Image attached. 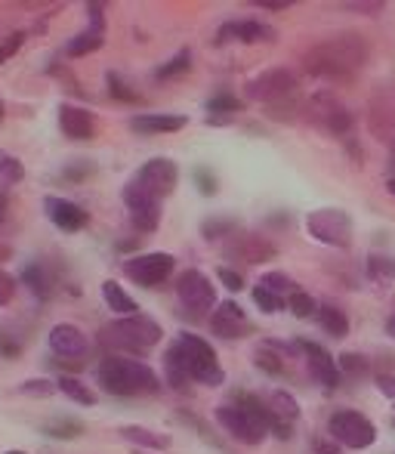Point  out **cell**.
<instances>
[{"mask_svg":"<svg viewBox=\"0 0 395 454\" xmlns=\"http://www.w3.org/2000/svg\"><path fill=\"white\" fill-rule=\"evenodd\" d=\"M43 210H47L50 223L56 229H62V232H81L90 223V214L81 204L68 201V198H56V195L43 198Z\"/></svg>","mask_w":395,"mask_h":454,"instance_id":"cell-15","label":"cell"},{"mask_svg":"<svg viewBox=\"0 0 395 454\" xmlns=\"http://www.w3.org/2000/svg\"><path fill=\"white\" fill-rule=\"evenodd\" d=\"M195 183H198V189L204 192V195H213L216 192V180H213V174L210 170H195Z\"/></svg>","mask_w":395,"mask_h":454,"instance_id":"cell-46","label":"cell"},{"mask_svg":"<svg viewBox=\"0 0 395 454\" xmlns=\"http://www.w3.org/2000/svg\"><path fill=\"white\" fill-rule=\"evenodd\" d=\"M0 356H10V359L12 356H19V343H12L10 337L0 334Z\"/></svg>","mask_w":395,"mask_h":454,"instance_id":"cell-48","label":"cell"},{"mask_svg":"<svg viewBox=\"0 0 395 454\" xmlns=\"http://www.w3.org/2000/svg\"><path fill=\"white\" fill-rule=\"evenodd\" d=\"M259 285H263L266 291L275 294V297H282V300H284V297H290V294L297 291V285H294V281H290L284 272H266L263 278H259Z\"/></svg>","mask_w":395,"mask_h":454,"instance_id":"cell-30","label":"cell"},{"mask_svg":"<svg viewBox=\"0 0 395 454\" xmlns=\"http://www.w3.org/2000/svg\"><path fill=\"white\" fill-rule=\"evenodd\" d=\"M164 368H167V383L174 389H189V380H192V377L186 374V371H182V364L174 359V356H164Z\"/></svg>","mask_w":395,"mask_h":454,"instance_id":"cell-35","label":"cell"},{"mask_svg":"<svg viewBox=\"0 0 395 454\" xmlns=\"http://www.w3.org/2000/svg\"><path fill=\"white\" fill-rule=\"evenodd\" d=\"M390 152H392V168H395V143L390 145Z\"/></svg>","mask_w":395,"mask_h":454,"instance_id":"cell-56","label":"cell"},{"mask_svg":"<svg viewBox=\"0 0 395 454\" xmlns=\"http://www.w3.org/2000/svg\"><path fill=\"white\" fill-rule=\"evenodd\" d=\"M43 430H47L50 436H56V439H74V436H81V433H84V427H81L78 420H56V424H47Z\"/></svg>","mask_w":395,"mask_h":454,"instance_id":"cell-38","label":"cell"},{"mask_svg":"<svg viewBox=\"0 0 395 454\" xmlns=\"http://www.w3.org/2000/svg\"><path fill=\"white\" fill-rule=\"evenodd\" d=\"M176 297L195 316H204L216 306V287L210 285V278L198 270H186L176 278Z\"/></svg>","mask_w":395,"mask_h":454,"instance_id":"cell-10","label":"cell"},{"mask_svg":"<svg viewBox=\"0 0 395 454\" xmlns=\"http://www.w3.org/2000/svg\"><path fill=\"white\" fill-rule=\"evenodd\" d=\"M108 93L114 96V99H120V102H139V96L130 90V87L124 84V81L118 78V74H108Z\"/></svg>","mask_w":395,"mask_h":454,"instance_id":"cell-41","label":"cell"},{"mask_svg":"<svg viewBox=\"0 0 395 454\" xmlns=\"http://www.w3.org/2000/svg\"><path fill=\"white\" fill-rule=\"evenodd\" d=\"M189 66H192V53H189V50H182V53H176L174 59L164 62V66L158 68L155 78L158 81H167V78H176V74H186Z\"/></svg>","mask_w":395,"mask_h":454,"instance_id":"cell-31","label":"cell"},{"mask_svg":"<svg viewBox=\"0 0 395 454\" xmlns=\"http://www.w3.org/2000/svg\"><path fill=\"white\" fill-rule=\"evenodd\" d=\"M50 349H53L59 359H84L87 349H90V340H87V334L78 325L62 322L50 331Z\"/></svg>","mask_w":395,"mask_h":454,"instance_id":"cell-18","label":"cell"},{"mask_svg":"<svg viewBox=\"0 0 395 454\" xmlns=\"http://www.w3.org/2000/svg\"><path fill=\"white\" fill-rule=\"evenodd\" d=\"M53 383L50 380H25L22 387H19V393L25 395H53Z\"/></svg>","mask_w":395,"mask_h":454,"instance_id":"cell-44","label":"cell"},{"mask_svg":"<svg viewBox=\"0 0 395 454\" xmlns=\"http://www.w3.org/2000/svg\"><path fill=\"white\" fill-rule=\"evenodd\" d=\"M288 306H290V312H294L297 318H309V316H315V312H318V303L306 291H294V294H290Z\"/></svg>","mask_w":395,"mask_h":454,"instance_id":"cell-34","label":"cell"},{"mask_svg":"<svg viewBox=\"0 0 395 454\" xmlns=\"http://www.w3.org/2000/svg\"><path fill=\"white\" fill-rule=\"evenodd\" d=\"M204 239L213 241V239H232L235 232H238V223L235 220H207L201 226Z\"/></svg>","mask_w":395,"mask_h":454,"instance_id":"cell-33","label":"cell"},{"mask_svg":"<svg viewBox=\"0 0 395 454\" xmlns=\"http://www.w3.org/2000/svg\"><path fill=\"white\" fill-rule=\"evenodd\" d=\"M371 56V47L361 35L355 31H343V35H334L328 41L315 43L303 53V66L309 74L315 78H328V81H346L359 72L361 66Z\"/></svg>","mask_w":395,"mask_h":454,"instance_id":"cell-1","label":"cell"},{"mask_svg":"<svg viewBox=\"0 0 395 454\" xmlns=\"http://www.w3.org/2000/svg\"><path fill=\"white\" fill-rule=\"evenodd\" d=\"M251 294H253V303H257L263 312H282V309H284V300H282V297H275L272 291H266L263 285H257Z\"/></svg>","mask_w":395,"mask_h":454,"instance_id":"cell-36","label":"cell"},{"mask_svg":"<svg viewBox=\"0 0 395 454\" xmlns=\"http://www.w3.org/2000/svg\"><path fill=\"white\" fill-rule=\"evenodd\" d=\"M297 74L290 72V68L278 66V68H266L263 74H257V78L247 84V96H251L253 102H266V106H282V102L294 99L297 96Z\"/></svg>","mask_w":395,"mask_h":454,"instance_id":"cell-6","label":"cell"},{"mask_svg":"<svg viewBox=\"0 0 395 454\" xmlns=\"http://www.w3.org/2000/svg\"><path fill=\"white\" fill-rule=\"evenodd\" d=\"M306 114L315 127H321L330 137H346L352 130V114L343 102H337L330 93H315L306 102Z\"/></svg>","mask_w":395,"mask_h":454,"instance_id":"cell-7","label":"cell"},{"mask_svg":"<svg viewBox=\"0 0 395 454\" xmlns=\"http://www.w3.org/2000/svg\"><path fill=\"white\" fill-rule=\"evenodd\" d=\"M220 281L228 287V291H241L244 287V278H241V272H235V270H228V266H220Z\"/></svg>","mask_w":395,"mask_h":454,"instance_id":"cell-45","label":"cell"},{"mask_svg":"<svg viewBox=\"0 0 395 454\" xmlns=\"http://www.w3.org/2000/svg\"><path fill=\"white\" fill-rule=\"evenodd\" d=\"M328 430H330V436H334L340 445H346V449H368V445H374V439H377L374 424L359 411L330 414Z\"/></svg>","mask_w":395,"mask_h":454,"instance_id":"cell-9","label":"cell"},{"mask_svg":"<svg viewBox=\"0 0 395 454\" xmlns=\"http://www.w3.org/2000/svg\"><path fill=\"white\" fill-rule=\"evenodd\" d=\"M278 247L272 245L269 239L263 235H253V232H235L232 239L222 245V257L228 263H244V266H259V263H269L275 260Z\"/></svg>","mask_w":395,"mask_h":454,"instance_id":"cell-8","label":"cell"},{"mask_svg":"<svg viewBox=\"0 0 395 454\" xmlns=\"http://www.w3.org/2000/svg\"><path fill=\"white\" fill-rule=\"evenodd\" d=\"M56 387H59V393H66L72 402H78V405H93V402H97V395H93L78 377H62Z\"/></svg>","mask_w":395,"mask_h":454,"instance_id":"cell-28","label":"cell"},{"mask_svg":"<svg viewBox=\"0 0 395 454\" xmlns=\"http://www.w3.org/2000/svg\"><path fill=\"white\" fill-rule=\"evenodd\" d=\"M368 270H371L374 278H392V275H395V260L371 257V263H368Z\"/></svg>","mask_w":395,"mask_h":454,"instance_id":"cell-42","label":"cell"},{"mask_svg":"<svg viewBox=\"0 0 395 454\" xmlns=\"http://www.w3.org/2000/svg\"><path fill=\"white\" fill-rule=\"evenodd\" d=\"M102 297H105L108 309H112V312H118L120 318H127V316H136V312H139L136 300H133L130 294H127L124 287L118 285V281H102Z\"/></svg>","mask_w":395,"mask_h":454,"instance_id":"cell-22","label":"cell"},{"mask_svg":"<svg viewBox=\"0 0 395 454\" xmlns=\"http://www.w3.org/2000/svg\"><path fill=\"white\" fill-rule=\"evenodd\" d=\"M210 331L222 340H238L251 331V322H247L244 309H241L235 300H226V303L216 306V312L210 316Z\"/></svg>","mask_w":395,"mask_h":454,"instance_id":"cell-16","label":"cell"},{"mask_svg":"<svg viewBox=\"0 0 395 454\" xmlns=\"http://www.w3.org/2000/svg\"><path fill=\"white\" fill-rule=\"evenodd\" d=\"M22 281L25 287H28L31 294H35L37 300H47L50 294H53V278H50V272L43 270L41 263H28L22 270Z\"/></svg>","mask_w":395,"mask_h":454,"instance_id":"cell-24","label":"cell"},{"mask_svg":"<svg viewBox=\"0 0 395 454\" xmlns=\"http://www.w3.org/2000/svg\"><path fill=\"white\" fill-rule=\"evenodd\" d=\"M120 436H124L127 442L145 445V449H167V445H170V439H167V436L145 430V427H120Z\"/></svg>","mask_w":395,"mask_h":454,"instance_id":"cell-27","label":"cell"},{"mask_svg":"<svg viewBox=\"0 0 395 454\" xmlns=\"http://www.w3.org/2000/svg\"><path fill=\"white\" fill-rule=\"evenodd\" d=\"M12 297H16V278L6 270H0V306L12 303Z\"/></svg>","mask_w":395,"mask_h":454,"instance_id":"cell-43","label":"cell"},{"mask_svg":"<svg viewBox=\"0 0 395 454\" xmlns=\"http://www.w3.org/2000/svg\"><path fill=\"white\" fill-rule=\"evenodd\" d=\"M6 454H25V451H6Z\"/></svg>","mask_w":395,"mask_h":454,"instance_id":"cell-57","label":"cell"},{"mask_svg":"<svg viewBox=\"0 0 395 454\" xmlns=\"http://www.w3.org/2000/svg\"><path fill=\"white\" fill-rule=\"evenodd\" d=\"M337 364H340V374H349V377H361V374H368V359H361V356H355V353H343L340 359H337Z\"/></svg>","mask_w":395,"mask_h":454,"instance_id":"cell-37","label":"cell"},{"mask_svg":"<svg viewBox=\"0 0 395 454\" xmlns=\"http://www.w3.org/2000/svg\"><path fill=\"white\" fill-rule=\"evenodd\" d=\"M174 266H176V260L170 257V254L155 251V254H139V257H130L124 263V272H127V278L136 281V285L158 287L174 275Z\"/></svg>","mask_w":395,"mask_h":454,"instance_id":"cell-11","label":"cell"},{"mask_svg":"<svg viewBox=\"0 0 395 454\" xmlns=\"http://www.w3.org/2000/svg\"><path fill=\"white\" fill-rule=\"evenodd\" d=\"M306 232L328 247H349L352 245V220L340 207H321L306 216Z\"/></svg>","mask_w":395,"mask_h":454,"instance_id":"cell-5","label":"cell"},{"mask_svg":"<svg viewBox=\"0 0 395 454\" xmlns=\"http://www.w3.org/2000/svg\"><path fill=\"white\" fill-rule=\"evenodd\" d=\"M161 340V325L155 318L143 316H127V318H118V322L105 325L102 328V343L108 349H118V353H149L151 347H158Z\"/></svg>","mask_w":395,"mask_h":454,"instance_id":"cell-3","label":"cell"},{"mask_svg":"<svg viewBox=\"0 0 395 454\" xmlns=\"http://www.w3.org/2000/svg\"><path fill=\"white\" fill-rule=\"evenodd\" d=\"M4 220H6V195L0 192V223H4Z\"/></svg>","mask_w":395,"mask_h":454,"instance_id":"cell-52","label":"cell"},{"mask_svg":"<svg viewBox=\"0 0 395 454\" xmlns=\"http://www.w3.org/2000/svg\"><path fill=\"white\" fill-rule=\"evenodd\" d=\"M228 41H241V43H272L275 41V28L257 19H241V22H226L216 31V43H228Z\"/></svg>","mask_w":395,"mask_h":454,"instance_id":"cell-17","label":"cell"},{"mask_svg":"<svg viewBox=\"0 0 395 454\" xmlns=\"http://www.w3.org/2000/svg\"><path fill=\"white\" fill-rule=\"evenodd\" d=\"M368 124L377 139L386 145L395 143V84H380L368 106Z\"/></svg>","mask_w":395,"mask_h":454,"instance_id":"cell-12","label":"cell"},{"mask_svg":"<svg viewBox=\"0 0 395 454\" xmlns=\"http://www.w3.org/2000/svg\"><path fill=\"white\" fill-rule=\"evenodd\" d=\"M59 127L68 139H78V143L93 139V133H97V121H93V114L81 106H59Z\"/></svg>","mask_w":395,"mask_h":454,"instance_id":"cell-20","label":"cell"},{"mask_svg":"<svg viewBox=\"0 0 395 454\" xmlns=\"http://www.w3.org/2000/svg\"><path fill=\"white\" fill-rule=\"evenodd\" d=\"M392 424H395V408H392Z\"/></svg>","mask_w":395,"mask_h":454,"instance_id":"cell-59","label":"cell"},{"mask_svg":"<svg viewBox=\"0 0 395 454\" xmlns=\"http://www.w3.org/2000/svg\"><path fill=\"white\" fill-rule=\"evenodd\" d=\"M315 318H318V325H321V328L328 331L330 337H337V340L349 334V318H346V312H340L337 306L321 303V306H318V312H315Z\"/></svg>","mask_w":395,"mask_h":454,"instance_id":"cell-23","label":"cell"},{"mask_svg":"<svg viewBox=\"0 0 395 454\" xmlns=\"http://www.w3.org/2000/svg\"><path fill=\"white\" fill-rule=\"evenodd\" d=\"M377 387L383 395H395V377H377Z\"/></svg>","mask_w":395,"mask_h":454,"instance_id":"cell-49","label":"cell"},{"mask_svg":"<svg viewBox=\"0 0 395 454\" xmlns=\"http://www.w3.org/2000/svg\"><path fill=\"white\" fill-rule=\"evenodd\" d=\"M269 411L275 414L278 420H284V424H294L299 418V405L294 395H288L284 389H275V393L269 395Z\"/></svg>","mask_w":395,"mask_h":454,"instance_id":"cell-26","label":"cell"},{"mask_svg":"<svg viewBox=\"0 0 395 454\" xmlns=\"http://www.w3.org/2000/svg\"><path fill=\"white\" fill-rule=\"evenodd\" d=\"M346 10L371 12V16H377V12H383V4H380V0H361V4H346Z\"/></svg>","mask_w":395,"mask_h":454,"instance_id":"cell-47","label":"cell"},{"mask_svg":"<svg viewBox=\"0 0 395 454\" xmlns=\"http://www.w3.org/2000/svg\"><path fill=\"white\" fill-rule=\"evenodd\" d=\"M244 108V102L238 99V96H232V93H216L213 99L207 102V112H210V118H228V114H235V112H241Z\"/></svg>","mask_w":395,"mask_h":454,"instance_id":"cell-29","label":"cell"},{"mask_svg":"<svg viewBox=\"0 0 395 454\" xmlns=\"http://www.w3.org/2000/svg\"><path fill=\"white\" fill-rule=\"evenodd\" d=\"M0 118H4V106H0Z\"/></svg>","mask_w":395,"mask_h":454,"instance_id":"cell-58","label":"cell"},{"mask_svg":"<svg viewBox=\"0 0 395 454\" xmlns=\"http://www.w3.org/2000/svg\"><path fill=\"white\" fill-rule=\"evenodd\" d=\"M386 189H390V192H392V195H395V176H392V180H390V183H386Z\"/></svg>","mask_w":395,"mask_h":454,"instance_id":"cell-55","label":"cell"},{"mask_svg":"<svg viewBox=\"0 0 395 454\" xmlns=\"http://www.w3.org/2000/svg\"><path fill=\"white\" fill-rule=\"evenodd\" d=\"M299 349L306 353L309 374L315 377L318 383H324V387H337V383H340V364H337V359L328 353V349L318 347V343H309V340L299 343Z\"/></svg>","mask_w":395,"mask_h":454,"instance_id":"cell-19","label":"cell"},{"mask_svg":"<svg viewBox=\"0 0 395 454\" xmlns=\"http://www.w3.org/2000/svg\"><path fill=\"white\" fill-rule=\"evenodd\" d=\"M259 6H263V10H288V6L290 4H284V0H263V4H259Z\"/></svg>","mask_w":395,"mask_h":454,"instance_id":"cell-51","label":"cell"},{"mask_svg":"<svg viewBox=\"0 0 395 454\" xmlns=\"http://www.w3.org/2000/svg\"><path fill=\"white\" fill-rule=\"evenodd\" d=\"M87 174H93V168H68L66 170L68 180H81V176H87Z\"/></svg>","mask_w":395,"mask_h":454,"instance_id":"cell-50","label":"cell"},{"mask_svg":"<svg viewBox=\"0 0 395 454\" xmlns=\"http://www.w3.org/2000/svg\"><path fill=\"white\" fill-rule=\"evenodd\" d=\"M130 127L136 133H176L186 127V114H136Z\"/></svg>","mask_w":395,"mask_h":454,"instance_id":"cell-21","label":"cell"},{"mask_svg":"<svg viewBox=\"0 0 395 454\" xmlns=\"http://www.w3.org/2000/svg\"><path fill=\"white\" fill-rule=\"evenodd\" d=\"M22 176H25L22 161H19V158H12V155H6V152H0V183L16 185Z\"/></svg>","mask_w":395,"mask_h":454,"instance_id":"cell-32","label":"cell"},{"mask_svg":"<svg viewBox=\"0 0 395 454\" xmlns=\"http://www.w3.org/2000/svg\"><path fill=\"white\" fill-rule=\"evenodd\" d=\"M167 353L174 356V359L182 364V371H186V374L192 377V380H198V383L220 387V383L226 380V374H222L213 347H210L207 340H201L198 334H180Z\"/></svg>","mask_w":395,"mask_h":454,"instance_id":"cell-4","label":"cell"},{"mask_svg":"<svg viewBox=\"0 0 395 454\" xmlns=\"http://www.w3.org/2000/svg\"><path fill=\"white\" fill-rule=\"evenodd\" d=\"M12 257V251L6 245H0V263H4V260H10Z\"/></svg>","mask_w":395,"mask_h":454,"instance_id":"cell-53","label":"cell"},{"mask_svg":"<svg viewBox=\"0 0 395 454\" xmlns=\"http://www.w3.org/2000/svg\"><path fill=\"white\" fill-rule=\"evenodd\" d=\"M22 41H25V31H12L10 37H4V41H0V66H4V62H10L12 56L19 53Z\"/></svg>","mask_w":395,"mask_h":454,"instance_id":"cell-40","label":"cell"},{"mask_svg":"<svg viewBox=\"0 0 395 454\" xmlns=\"http://www.w3.org/2000/svg\"><path fill=\"white\" fill-rule=\"evenodd\" d=\"M386 331H390V334L395 337V312H392V316H390V322H386Z\"/></svg>","mask_w":395,"mask_h":454,"instance_id":"cell-54","label":"cell"},{"mask_svg":"<svg viewBox=\"0 0 395 454\" xmlns=\"http://www.w3.org/2000/svg\"><path fill=\"white\" fill-rule=\"evenodd\" d=\"M133 180L143 185L151 198L161 201V198L174 195L176 183H180V168H176L170 158H151V161H145L143 168H139V174L133 176Z\"/></svg>","mask_w":395,"mask_h":454,"instance_id":"cell-14","label":"cell"},{"mask_svg":"<svg viewBox=\"0 0 395 454\" xmlns=\"http://www.w3.org/2000/svg\"><path fill=\"white\" fill-rule=\"evenodd\" d=\"M99 383L112 395H155L161 389L158 374L143 362L120 359V356H108L99 364Z\"/></svg>","mask_w":395,"mask_h":454,"instance_id":"cell-2","label":"cell"},{"mask_svg":"<svg viewBox=\"0 0 395 454\" xmlns=\"http://www.w3.org/2000/svg\"><path fill=\"white\" fill-rule=\"evenodd\" d=\"M124 204L130 210V223L139 232H155L158 223H161V201L151 198L136 180L124 185Z\"/></svg>","mask_w":395,"mask_h":454,"instance_id":"cell-13","label":"cell"},{"mask_svg":"<svg viewBox=\"0 0 395 454\" xmlns=\"http://www.w3.org/2000/svg\"><path fill=\"white\" fill-rule=\"evenodd\" d=\"M257 364L263 371H269V374H284V364H282V356L272 353V347L266 343V347L257 349Z\"/></svg>","mask_w":395,"mask_h":454,"instance_id":"cell-39","label":"cell"},{"mask_svg":"<svg viewBox=\"0 0 395 454\" xmlns=\"http://www.w3.org/2000/svg\"><path fill=\"white\" fill-rule=\"evenodd\" d=\"M102 43H105V31H102V28H87V31L74 35L72 41L66 43V53L68 56H87V53H97Z\"/></svg>","mask_w":395,"mask_h":454,"instance_id":"cell-25","label":"cell"}]
</instances>
